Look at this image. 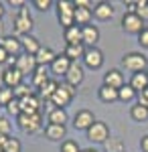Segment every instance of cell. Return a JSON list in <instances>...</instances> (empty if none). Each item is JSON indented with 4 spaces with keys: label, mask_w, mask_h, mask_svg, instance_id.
<instances>
[{
    "label": "cell",
    "mask_w": 148,
    "mask_h": 152,
    "mask_svg": "<svg viewBox=\"0 0 148 152\" xmlns=\"http://www.w3.org/2000/svg\"><path fill=\"white\" fill-rule=\"evenodd\" d=\"M126 12H136V2H126Z\"/></svg>",
    "instance_id": "cell-45"
},
{
    "label": "cell",
    "mask_w": 148,
    "mask_h": 152,
    "mask_svg": "<svg viewBox=\"0 0 148 152\" xmlns=\"http://www.w3.org/2000/svg\"><path fill=\"white\" fill-rule=\"evenodd\" d=\"M140 148H142V152H148V136H142V140H140Z\"/></svg>",
    "instance_id": "cell-44"
},
{
    "label": "cell",
    "mask_w": 148,
    "mask_h": 152,
    "mask_svg": "<svg viewBox=\"0 0 148 152\" xmlns=\"http://www.w3.org/2000/svg\"><path fill=\"white\" fill-rule=\"evenodd\" d=\"M93 122H95V116H93V112L89 110H79L75 116H73V128L75 130H87L93 126Z\"/></svg>",
    "instance_id": "cell-9"
},
{
    "label": "cell",
    "mask_w": 148,
    "mask_h": 152,
    "mask_svg": "<svg viewBox=\"0 0 148 152\" xmlns=\"http://www.w3.org/2000/svg\"><path fill=\"white\" fill-rule=\"evenodd\" d=\"M23 79H24V75L16 69V67H6L4 77H2V85H4V87L14 89V87H18V85L23 83Z\"/></svg>",
    "instance_id": "cell-11"
},
{
    "label": "cell",
    "mask_w": 148,
    "mask_h": 152,
    "mask_svg": "<svg viewBox=\"0 0 148 152\" xmlns=\"http://www.w3.org/2000/svg\"><path fill=\"white\" fill-rule=\"evenodd\" d=\"M130 116L134 122H148V107L146 105H132V110H130Z\"/></svg>",
    "instance_id": "cell-29"
},
{
    "label": "cell",
    "mask_w": 148,
    "mask_h": 152,
    "mask_svg": "<svg viewBox=\"0 0 148 152\" xmlns=\"http://www.w3.org/2000/svg\"><path fill=\"white\" fill-rule=\"evenodd\" d=\"M83 77H85V73H83V67H81L79 63H71V67H69L67 75H65V83L73 85V87H77V85L83 81Z\"/></svg>",
    "instance_id": "cell-15"
},
{
    "label": "cell",
    "mask_w": 148,
    "mask_h": 152,
    "mask_svg": "<svg viewBox=\"0 0 148 152\" xmlns=\"http://www.w3.org/2000/svg\"><path fill=\"white\" fill-rule=\"evenodd\" d=\"M0 152H2V150H0Z\"/></svg>",
    "instance_id": "cell-51"
},
{
    "label": "cell",
    "mask_w": 148,
    "mask_h": 152,
    "mask_svg": "<svg viewBox=\"0 0 148 152\" xmlns=\"http://www.w3.org/2000/svg\"><path fill=\"white\" fill-rule=\"evenodd\" d=\"M91 16H93L91 8H77V6H75L73 18H75V24H77V26H85V24H89Z\"/></svg>",
    "instance_id": "cell-24"
},
{
    "label": "cell",
    "mask_w": 148,
    "mask_h": 152,
    "mask_svg": "<svg viewBox=\"0 0 148 152\" xmlns=\"http://www.w3.org/2000/svg\"><path fill=\"white\" fill-rule=\"evenodd\" d=\"M138 43H140V47L148 49V26H144V31L138 35Z\"/></svg>",
    "instance_id": "cell-41"
},
{
    "label": "cell",
    "mask_w": 148,
    "mask_h": 152,
    "mask_svg": "<svg viewBox=\"0 0 148 152\" xmlns=\"http://www.w3.org/2000/svg\"><path fill=\"white\" fill-rule=\"evenodd\" d=\"M49 73H47V67H37V71L33 73V87L34 89H41L47 81H49Z\"/></svg>",
    "instance_id": "cell-26"
},
{
    "label": "cell",
    "mask_w": 148,
    "mask_h": 152,
    "mask_svg": "<svg viewBox=\"0 0 148 152\" xmlns=\"http://www.w3.org/2000/svg\"><path fill=\"white\" fill-rule=\"evenodd\" d=\"M83 63H85V67H89V69H100V67L103 65V53H102V51H100L97 47L85 49Z\"/></svg>",
    "instance_id": "cell-10"
},
{
    "label": "cell",
    "mask_w": 148,
    "mask_h": 152,
    "mask_svg": "<svg viewBox=\"0 0 148 152\" xmlns=\"http://www.w3.org/2000/svg\"><path fill=\"white\" fill-rule=\"evenodd\" d=\"M136 14L144 20V23H148V0H140V2H136Z\"/></svg>",
    "instance_id": "cell-36"
},
{
    "label": "cell",
    "mask_w": 148,
    "mask_h": 152,
    "mask_svg": "<svg viewBox=\"0 0 148 152\" xmlns=\"http://www.w3.org/2000/svg\"><path fill=\"white\" fill-rule=\"evenodd\" d=\"M12 99H14V89L0 85V105H4V107H6Z\"/></svg>",
    "instance_id": "cell-33"
},
{
    "label": "cell",
    "mask_w": 148,
    "mask_h": 152,
    "mask_svg": "<svg viewBox=\"0 0 148 152\" xmlns=\"http://www.w3.org/2000/svg\"><path fill=\"white\" fill-rule=\"evenodd\" d=\"M63 37H65V41H67V45H83V39H81V26H77V24H73V26L65 28Z\"/></svg>",
    "instance_id": "cell-22"
},
{
    "label": "cell",
    "mask_w": 148,
    "mask_h": 152,
    "mask_svg": "<svg viewBox=\"0 0 148 152\" xmlns=\"http://www.w3.org/2000/svg\"><path fill=\"white\" fill-rule=\"evenodd\" d=\"M87 140L91 142H97V144H106L110 140V128L106 122H93V126L87 130Z\"/></svg>",
    "instance_id": "cell-6"
},
{
    "label": "cell",
    "mask_w": 148,
    "mask_h": 152,
    "mask_svg": "<svg viewBox=\"0 0 148 152\" xmlns=\"http://www.w3.org/2000/svg\"><path fill=\"white\" fill-rule=\"evenodd\" d=\"M103 85H108V87H112V89H120V87H124V73L120 69H110L106 75H103Z\"/></svg>",
    "instance_id": "cell-13"
},
{
    "label": "cell",
    "mask_w": 148,
    "mask_h": 152,
    "mask_svg": "<svg viewBox=\"0 0 148 152\" xmlns=\"http://www.w3.org/2000/svg\"><path fill=\"white\" fill-rule=\"evenodd\" d=\"M21 43H23V53H26V55H37L39 53V49L43 47L41 43H39V39L33 35H26V37H21Z\"/></svg>",
    "instance_id": "cell-19"
},
{
    "label": "cell",
    "mask_w": 148,
    "mask_h": 152,
    "mask_svg": "<svg viewBox=\"0 0 148 152\" xmlns=\"http://www.w3.org/2000/svg\"><path fill=\"white\" fill-rule=\"evenodd\" d=\"M6 140H8V136H0V150L4 152V144H6Z\"/></svg>",
    "instance_id": "cell-46"
},
{
    "label": "cell",
    "mask_w": 148,
    "mask_h": 152,
    "mask_svg": "<svg viewBox=\"0 0 148 152\" xmlns=\"http://www.w3.org/2000/svg\"><path fill=\"white\" fill-rule=\"evenodd\" d=\"M146 73H148V71H146Z\"/></svg>",
    "instance_id": "cell-52"
},
{
    "label": "cell",
    "mask_w": 148,
    "mask_h": 152,
    "mask_svg": "<svg viewBox=\"0 0 148 152\" xmlns=\"http://www.w3.org/2000/svg\"><path fill=\"white\" fill-rule=\"evenodd\" d=\"M81 39H83V47L87 45L89 47H95V43L100 41V28L95 24H85L81 26Z\"/></svg>",
    "instance_id": "cell-12"
},
{
    "label": "cell",
    "mask_w": 148,
    "mask_h": 152,
    "mask_svg": "<svg viewBox=\"0 0 148 152\" xmlns=\"http://www.w3.org/2000/svg\"><path fill=\"white\" fill-rule=\"evenodd\" d=\"M16 124L26 134H37L39 130H43V116L41 114H21L16 118Z\"/></svg>",
    "instance_id": "cell-4"
},
{
    "label": "cell",
    "mask_w": 148,
    "mask_h": 152,
    "mask_svg": "<svg viewBox=\"0 0 148 152\" xmlns=\"http://www.w3.org/2000/svg\"><path fill=\"white\" fill-rule=\"evenodd\" d=\"M8 59H10V57H8V53L0 47V65H6V61H8Z\"/></svg>",
    "instance_id": "cell-43"
},
{
    "label": "cell",
    "mask_w": 148,
    "mask_h": 152,
    "mask_svg": "<svg viewBox=\"0 0 148 152\" xmlns=\"http://www.w3.org/2000/svg\"><path fill=\"white\" fill-rule=\"evenodd\" d=\"M49 67H51V73H53V75H63V77H65L69 67H71V61H69L65 55H57L55 61H53Z\"/></svg>",
    "instance_id": "cell-17"
},
{
    "label": "cell",
    "mask_w": 148,
    "mask_h": 152,
    "mask_svg": "<svg viewBox=\"0 0 148 152\" xmlns=\"http://www.w3.org/2000/svg\"><path fill=\"white\" fill-rule=\"evenodd\" d=\"M6 112H8L10 116H16V118H18L21 114H23V112H21V99H18V97H14L10 104L6 105Z\"/></svg>",
    "instance_id": "cell-37"
},
{
    "label": "cell",
    "mask_w": 148,
    "mask_h": 152,
    "mask_svg": "<svg viewBox=\"0 0 148 152\" xmlns=\"http://www.w3.org/2000/svg\"><path fill=\"white\" fill-rule=\"evenodd\" d=\"M4 71H6V65H0V81H2V77H4Z\"/></svg>",
    "instance_id": "cell-47"
},
{
    "label": "cell",
    "mask_w": 148,
    "mask_h": 152,
    "mask_svg": "<svg viewBox=\"0 0 148 152\" xmlns=\"http://www.w3.org/2000/svg\"><path fill=\"white\" fill-rule=\"evenodd\" d=\"M130 85L136 94H142L144 89H148V73L142 71V73H134L132 79H130Z\"/></svg>",
    "instance_id": "cell-21"
},
{
    "label": "cell",
    "mask_w": 148,
    "mask_h": 152,
    "mask_svg": "<svg viewBox=\"0 0 148 152\" xmlns=\"http://www.w3.org/2000/svg\"><path fill=\"white\" fill-rule=\"evenodd\" d=\"M61 152H81L75 140H63L61 142Z\"/></svg>",
    "instance_id": "cell-38"
},
{
    "label": "cell",
    "mask_w": 148,
    "mask_h": 152,
    "mask_svg": "<svg viewBox=\"0 0 148 152\" xmlns=\"http://www.w3.org/2000/svg\"><path fill=\"white\" fill-rule=\"evenodd\" d=\"M136 95L138 94L132 89V85H130V83L118 89V99H120V102H134V99H136Z\"/></svg>",
    "instance_id": "cell-31"
},
{
    "label": "cell",
    "mask_w": 148,
    "mask_h": 152,
    "mask_svg": "<svg viewBox=\"0 0 148 152\" xmlns=\"http://www.w3.org/2000/svg\"><path fill=\"white\" fill-rule=\"evenodd\" d=\"M57 87H59V81L57 79H49V81L39 89V94H41V97H45V99H51L53 97V94L57 91Z\"/></svg>",
    "instance_id": "cell-30"
},
{
    "label": "cell",
    "mask_w": 148,
    "mask_h": 152,
    "mask_svg": "<svg viewBox=\"0 0 148 152\" xmlns=\"http://www.w3.org/2000/svg\"><path fill=\"white\" fill-rule=\"evenodd\" d=\"M122 28L128 35H140L144 31V20L138 16L136 12H126L122 16Z\"/></svg>",
    "instance_id": "cell-5"
},
{
    "label": "cell",
    "mask_w": 148,
    "mask_h": 152,
    "mask_svg": "<svg viewBox=\"0 0 148 152\" xmlns=\"http://www.w3.org/2000/svg\"><path fill=\"white\" fill-rule=\"evenodd\" d=\"M0 47L8 53V57L16 59L18 55H23V43H21V39H18V37H14V35L0 37Z\"/></svg>",
    "instance_id": "cell-7"
},
{
    "label": "cell",
    "mask_w": 148,
    "mask_h": 152,
    "mask_svg": "<svg viewBox=\"0 0 148 152\" xmlns=\"http://www.w3.org/2000/svg\"><path fill=\"white\" fill-rule=\"evenodd\" d=\"M91 12H93V16L97 18V20H110L112 16H114V6L110 4V2H97L93 8H91Z\"/></svg>",
    "instance_id": "cell-16"
},
{
    "label": "cell",
    "mask_w": 148,
    "mask_h": 152,
    "mask_svg": "<svg viewBox=\"0 0 148 152\" xmlns=\"http://www.w3.org/2000/svg\"><path fill=\"white\" fill-rule=\"evenodd\" d=\"M97 95H100V99H102L103 104H114V102H118V89H112L108 85H102Z\"/></svg>",
    "instance_id": "cell-27"
},
{
    "label": "cell",
    "mask_w": 148,
    "mask_h": 152,
    "mask_svg": "<svg viewBox=\"0 0 148 152\" xmlns=\"http://www.w3.org/2000/svg\"><path fill=\"white\" fill-rule=\"evenodd\" d=\"M0 136H10V122L4 116H0Z\"/></svg>",
    "instance_id": "cell-40"
},
{
    "label": "cell",
    "mask_w": 148,
    "mask_h": 152,
    "mask_svg": "<svg viewBox=\"0 0 148 152\" xmlns=\"http://www.w3.org/2000/svg\"><path fill=\"white\" fill-rule=\"evenodd\" d=\"M4 152H23V144L18 138H14V136H8V140L4 144Z\"/></svg>",
    "instance_id": "cell-34"
},
{
    "label": "cell",
    "mask_w": 148,
    "mask_h": 152,
    "mask_svg": "<svg viewBox=\"0 0 148 152\" xmlns=\"http://www.w3.org/2000/svg\"><path fill=\"white\" fill-rule=\"evenodd\" d=\"M63 55H65L71 63H77V61L83 59V55H85V47H83V45H67Z\"/></svg>",
    "instance_id": "cell-23"
},
{
    "label": "cell",
    "mask_w": 148,
    "mask_h": 152,
    "mask_svg": "<svg viewBox=\"0 0 148 152\" xmlns=\"http://www.w3.org/2000/svg\"><path fill=\"white\" fill-rule=\"evenodd\" d=\"M73 12H75V2H71V0L57 2V16H73Z\"/></svg>",
    "instance_id": "cell-28"
},
{
    "label": "cell",
    "mask_w": 148,
    "mask_h": 152,
    "mask_svg": "<svg viewBox=\"0 0 148 152\" xmlns=\"http://www.w3.org/2000/svg\"><path fill=\"white\" fill-rule=\"evenodd\" d=\"M67 112L61 110V107H53L49 112V124H57V126H65L67 124Z\"/></svg>",
    "instance_id": "cell-25"
},
{
    "label": "cell",
    "mask_w": 148,
    "mask_h": 152,
    "mask_svg": "<svg viewBox=\"0 0 148 152\" xmlns=\"http://www.w3.org/2000/svg\"><path fill=\"white\" fill-rule=\"evenodd\" d=\"M4 12H6V8H4V4L0 2V20H2V16H4Z\"/></svg>",
    "instance_id": "cell-48"
},
{
    "label": "cell",
    "mask_w": 148,
    "mask_h": 152,
    "mask_svg": "<svg viewBox=\"0 0 148 152\" xmlns=\"http://www.w3.org/2000/svg\"><path fill=\"white\" fill-rule=\"evenodd\" d=\"M103 146H106V152H126L124 142L120 140V138H112V136H110V140L106 142Z\"/></svg>",
    "instance_id": "cell-32"
},
{
    "label": "cell",
    "mask_w": 148,
    "mask_h": 152,
    "mask_svg": "<svg viewBox=\"0 0 148 152\" xmlns=\"http://www.w3.org/2000/svg\"><path fill=\"white\" fill-rule=\"evenodd\" d=\"M33 85H26V83H21L18 87H14V97H18V99H23V97H29V95H33Z\"/></svg>",
    "instance_id": "cell-35"
},
{
    "label": "cell",
    "mask_w": 148,
    "mask_h": 152,
    "mask_svg": "<svg viewBox=\"0 0 148 152\" xmlns=\"http://www.w3.org/2000/svg\"><path fill=\"white\" fill-rule=\"evenodd\" d=\"M14 67L21 71L23 75H33L39 65H37V61H34L33 55H26V53H23V55H18V57L14 59Z\"/></svg>",
    "instance_id": "cell-8"
},
{
    "label": "cell",
    "mask_w": 148,
    "mask_h": 152,
    "mask_svg": "<svg viewBox=\"0 0 148 152\" xmlns=\"http://www.w3.org/2000/svg\"><path fill=\"white\" fill-rule=\"evenodd\" d=\"M81 152H97V150H93V148H83Z\"/></svg>",
    "instance_id": "cell-49"
},
{
    "label": "cell",
    "mask_w": 148,
    "mask_h": 152,
    "mask_svg": "<svg viewBox=\"0 0 148 152\" xmlns=\"http://www.w3.org/2000/svg\"><path fill=\"white\" fill-rule=\"evenodd\" d=\"M0 107H2V105H0Z\"/></svg>",
    "instance_id": "cell-50"
},
{
    "label": "cell",
    "mask_w": 148,
    "mask_h": 152,
    "mask_svg": "<svg viewBox=\"0 0 148 152\" xmlns=\"http://www.w3.org/2000/svg\"><path fill=\"white\" fill-rule=\"evenodd\" d=\"M55 57H57V53L51 47H41L39 53L34 55V61H37L39 67H47V65H51V63L55 61Z\"/></svg>",
    "instance_id": "cell-18"
},
{
    "label": "cell",
    "mask_w": 148,
    "mask_h": 152,
    "mask_svg": "<svg viewBox=\"0 0 148 152\" xmlns=\"http://www.w3.org/2000/svg\"><path fill=\"white\" fill-rule=\"evenodd\" d=\"M138 104H140V105H146V107H148V89H144L142 94L138 95Z\"/></svg>",
    "instance_id": "cell-42"
},
{
    "label": "cell",
    "mask_w": 148,
    "mask_h": 152,
    "mask_svg": "<svg viewBox=\"0 0 148 152\" xmlns=\"http://www.w3.org/2000/svg\"><path fill=\"white\" fill-rule=\"evenodd\" d=\"M12 28H14V37H26L31 35V31H33V16H31V12L26 6H23L18 14L14 16V24H12Z\"/></svg>",
    "instance_id": "cell-1"
},
{
    "label": "cell",
    "mask_w": 148,
    "mask_h": 152,
    "mask_svg": "<svg viewBox=\"0 0 148 152\" xmlns=\"http://www.w3.org/2000/svg\"><path fill=\"white\" fill-rule=\"evenodd\" d=\"M67 128L65 126H57V124H47L45 126V136L51 142H61V138H65Z\"/></svg>",
    "instance_id": "cell-20"
},
{
    "label": "cell",
    "mask_w": 148,
    "mask_h": 152,
    "mask_svg": "<svg viewBox=\"0 0 148 152\" xmlns=\"http://www.w3.org/2000/svg\"><path fill=\"white\" fill-rule=\"evenodd\" d=\"M33 6L37 8V10H41V12H47L51 6H53V2H51V0H33Z\"/></svg>",
    "instance_id": "cell-39"
},
{
    "label": "cell",
    "mask_w": 148,
    "mask_h": 152,
    "mask_svg": "<svg viewBox=\"0 0 148 152\" xmlns=\"http://www.w3.org/2000/svg\"><path fill=\"white\" fill-rule=\"evenodd\" d=\"M21 112L23 114H41V97L39 95H29L21 99Z\"/></svg>",
    "instance_id": "cell-14"
},
{
    "label": "cell",
    "mask_w": 148,
    "mask_h": 152,
    "mask_svg": "<svg viewBox=\"0 0 148 152\" xmlns=\"http://www.w3.org/2000/svg\"><path fill=\"white\" fill-rule=\"evenodd\" d=\"M73 97H75V87L69 85V83H59L57 91H55L53 97H51V104L55 105V107L65 110V107L73 102Z\"/></svg>",
    "instance_id": "cell-3"
},
{
    "label": "cell",
    "mask_w": 148,
    "mask_h": 152,
    "mask_svg": "<svg viewBox=\"0 0 148 152\" xmlns=\"http://www.w3.org/2000/svg\"><path fill=\"white\" fill-rule=\"evenodd\" d=\"M122 65L132 73H142V71H148V59L146 55H142L138 51H132V53H126L122 57Z\"/></svg>",
    "instance_id": "cell-2"
}]
</instances>
